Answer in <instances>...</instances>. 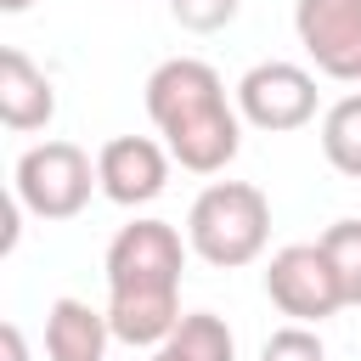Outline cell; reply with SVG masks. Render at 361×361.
<instances>
[{"label": "cell", "mask_w": 361, "mask_h": 361, "mask_svg": "<svg viewBox=\"0 0 361 361\" xmlns=\"http://www.w3.org/2000/svg\"><path fill=\"white\" fill-rule=\"evenodd\" d=\"M186 243L169 220H130L107 243V327L130 350H158L180 327V271H186Z\"/></svg>", "instance_id": "cell-1"}, {"label": "cell", "mask_w": 361, "mask_h": 361, "mask_svg": "<svg viewBox=\"0 0 361 361\" xmlns=\"http://www.w3.org/2000/svg\"><path fill=\"white\" fill-rule=\"evenodd\" d=\"M147 118L169 158L192 175H220L243 152V113L203 56H169L147 73Z\"/></svg>", "instance_id": "cell-2"}, {"label": "cell", "mask_w": 361, "mask_h": 361, "mask_svg": "<svg viewBox=\"0 0 361 361\" xmlns=\"http://www.w3.org/2000/svg\"><path fill=\"white\" fill-rule=\"evenodd\" d=\"M271 243V197L254 180H209L186 209V248L214 271H243Z\"/></svg>", "instance_id": "cell-3"}, {"label": "cell", "mask_w": 361, "mask_h": 361, "mask_svg": "<svg viewBox=\"0 0 361 361\" xmlns=\"http://www.w3.org/2000/svg\"><path fill=\"white\" fill-rule=\"evenodd\" d=\"M11 186H17V209H28L34 220H73L90 203V192H102L90 152L73 141H34L17 158Z\"/></svg>", "instance_id": "cell-4"}, {"label": "cell", "mask_w": 361, "mask_h": 361, "mask_svg": "<svg viewBox=\"0 0 361 361\" xmlns=\"http://www.w3.org/2000/svg\"><path fill=\"white\" fill-rule=\"evenodd\" d=\"M265 299L288 322H299V327H322L327 316L344 310V288H338L322 243H288V248H276L271 265H265Z\"/></svg>", "instance_id": "cell-5"}, {"label": "cell", "mask_w": 361, "mask_h": 361, "mask_svg": "<svg viewBox=\"0 0 361 361\" xmlns=\"http://www.w3.org/2000/svg\"><path fill=\"white\" fill-rule=\"evenodd\" d=\"M231 96H237L243 124H254L265 135H288V130H305L316 118V73L299 62H282V56L254 62Z\"/></svg>", "instance_id": "cell-6"}, {"label": "cell", "mask_w": 361, "mask_h": 361, "mask_svg": "<svg viewBox=\"0 0 361 361\" xmlns=\"http://www.w3.org/2000/svg\"><path fill=\"white\" fill-rule=\"evenodd\" d=\"M293 34L316 73L361 85V0H293Z\"/></svg>", "instance_id": "cell-7"}, {"label": "cell", "mask_w": 361, "mask_h": 361, "mask_svg": "<svg viewBox=\"0 0 361 361\" xmlns=\"http://www.w3.org/2000/svg\"><path fill=\"white\" fill-rule=\"evenodd\" d=\"M169 147L152 141V135H113L102 141L96 152V180H102V197L118 203V209H141L152 203L164 186H169Z\"/></svg>", "instance_id": "cell-8"}, {"label": "cell", "mask_w": 361, "mask_h": 361, "mask_svg": "<svg viewBox=\"0 0 361 361\" xmlns=\"http://www.w3.org/2000/svg\"><path fill=\"white\" fill-rule=\"evenodd\" d=\"M51 118H56V90H51V79H45L17 45H6V51H0V124L17 130V135H28V130H45Z\"/></svg>", "instance_id": "cell-9"}, {"label": "cell", "mask_w": 361, "mask_h": 361, "mask_svg": "<svg viewBox=\"0 0 361 361\" xmlns=\"http://www.w3.org/2000/svg\"><path fill=\"white\" fill-rule=\"evenodd\" d=\"M107 344H113V327H107V310L62 293L51 299L45 310V361H107Z\"/></svg>", "instance_id": "cell-10"}, {"label": "cell", "mask_w": 361, "mask_h": 361, "mask_svg": "<svg viewBox=\"0 0 361 361\" xmlns=\"http://www.w3.org/2000/svg\"><path fill=\"white\" fill-rule=\"evenodd\" d=\"M147 361H237V338H231L226 316H214V310H186L180 327H175L158 350H147Z\"/></svg>", "instance_id": "cell-11"}, {"label": "cell", "mask_w": 361, "mask_h": 361, "mask_svg": "<svg viewBox=\"0 0 361 361\" xmlns=\"http://www.w3.org/2000/svg\"><path fill=\"white\" fill-rule=\"evenodd\" d=\"M322 158H327L338 175L361 180V90L338 96V102L322 113Z\"/></svg>", "instance_id": "cell-12"}, {"label": "cell", "mask_w": 361, "mask_h": 361, "mask_svg": "<svg viewBox=\"0 0 361 361\" xmlns=\"http://www.w3.org/2000/svg\"><path fill=\"white\" fill-rule=\"evenodd\" d=\"M316 243H322V254L344 288V305H361V220H333Z\"/></svg>", "instance_id": "cell-13"}, {"label": "cell", "mask_w": 361, "mask_h": 361, "mask_svg": "<svg viewBox=\"0 0 361 361\" xmlns=\"http://www.w3.org/2000/svg\"><path fill=\"white\" fill-rule=\"evenodd\" d=\"M259 361H327V344L316 338V327L288 322V327H276V333L259 344Z\"/></svg>", "instance_id": "cell-14"}, {"label": "cell", "mask_w": 361, "mask_h": 361, "mask_svg": "<svg viewBox=\"0 0 361 361\" xmlns=\"http://www.w3.org/2000/svg\"><path fill=\"white\" fill-rule=\"evenodd\" d=\"M237 11H243V0H169V17L186 34H220Z\"/></svg>", "instance_id": "cell-15"}, {"label": "cell", "mask_w": 361, "mask_h": 361, "mask_svg": "<svg viewBox=\"0 0 361 361\" xmlns=\"http://www.w3.org/2000/svg\"><path fill=\"white\" fill-rule=\"evenodd\" d=\"M0 344H6V361H28V344H23V327L17 322L0 327Z\"/></svg>", "instance_id": "cell-16"}, {"label": "cell", "mask_w": 361, "mask_h": 361, "mask_svg": "<svg viewBox=\"0 0 361 361\" xmlns=\"http://www.w3.org/2000/svg\"><path fill=\"white\" fill-rule=\"evenodd\" d=\"M34 0H0V11H28Z\"/></svg>", "instance_id": "cell-17"}]
</instances>
